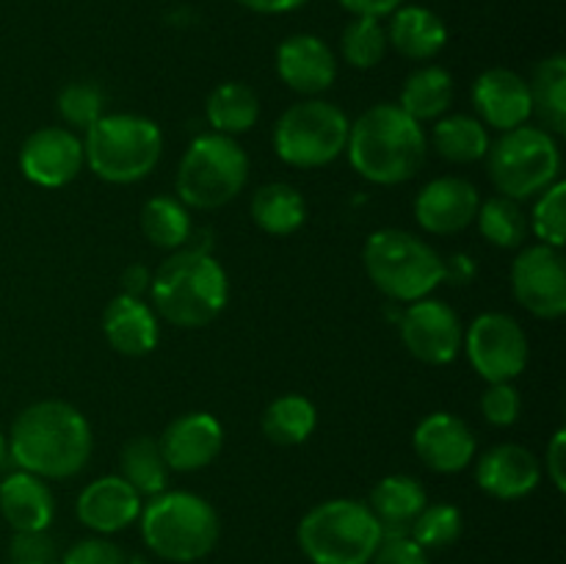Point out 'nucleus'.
Listing matches in <instances>:
<instances>
[{
	"instance_id": "473e14b6",
	"label": "nucleus",
	"mask_w": 566,
	"mask_h": 564,
	"mask_svg": "<svg viewBox=\"0 0 566 564\" xmlns=\"http://www.w3.org/2000/svg\"><path fill=\"white\" fill-rule=\"evenodd\" d=\"M191 210L180 202L177 197H153L144 202L142 208V232L153 247L166 249V252H177L191 238Z\"/></svg>"
},
{
	"instance_id": "2eb2a0df",
	"label": "nucleus",
	"mask_w": 566,
	"mask_h": 564,
	"mask_svg": "<svg viewBox=\"0 0 566 564\" xmlns=\"http://www.w3.org/2000/svg\"><path fill=\"white\" fill-rule=\"evenodd\" d=\"M481 194L464 177H434L415 197V219L431 236H457L479 216Z\"/></svg>"
},
{
	"instance_id": "cd10ccee",
	"label": "nucleus",
	"mask_w": 566,
	"mask_h": 564,
	"mask_svg": "<svg viewBox=\"0 0 566 564\" xmlns=\"http://www.w3.org/2000/svg\"><path fill=\"white\" fill-rule=\"evenodd\" d=\"M205 116L213 133L235 138L252 130L254 122L260 119V97L249 83L227 81L208 94Z\"/></svg>"
},
{
	"instance_id": "39448f33",
	"label": "nucleus",
	"mask_w": 566,
	"mask_h": 564,
	"mask_svg": "<svg viewBox=\"0 0 566 564\" xmlns=\"http://www.w3.org/2000/svg\"><path fill=\"white\" fill-rule=\"evenodd\" d=\"M86 166L105 182L130 186L155 171L164 155L158 122L142 114H103L83 130Z\"/></svg>"
},
{
	"instance_id": "a211bd4d",
	"label": "nucleus",
	"mask_w": 566,
	"mask_h": 564,
	"mask_svg": "<svg viewBox=\"0 0 566 564\" xmlns=\"http://www.w3.org/2000/svg\"><path fill=\"white\" fill-rule=\"evenodd\" d=\"M276 75L291 92L318 97L337 81V59L324 39L293 33L276 48Z\"/></svg>"
},
{
	"instance_id": "2f4dec72",
	"label": "nucleus",
	"mask_w": 566,
	"mask_h": 564,
	"mask_svg": "<svg viewBox=\"0 0 566 564\" xmlns=\"http://www.w3.org/2000/svg\"><path fill=\"white\" fill-rule=\"evenodd\" d=\"M119 476L138 492L142 498H153L166 490L169 468L160 453L158 437L138 435L125 442L119 453Z\"/></svg>"
},
{
	"instance_id": "393cba45",
	"label": "nucleus",
	"mask_w": 566,
	"mask_h": 564,
	"mask_svg": "<svg viewBox=\"0 0 566 564\" xmlns=\"http://www.w3.org/2000/svg\"><path fill=\"white\" fill-rule=\"evenodd\" d=\"M426 503H429L426 487L415 476L407 473L385 476L370 490L368 498V509L379 520L385 534H409V529H412L418 514L426 509Z\"/></svg>"
},
{
	"instance_id": "49530a36",
	"label": "nucleus",
	"mask_w": 566,
	"mask_h": 564,
	"mask_svg": "<svg viewBox=\"0 0 566 564\" xmlns=\"http://www.w3.org/2000/svg\"><path fill=\"white\" fill-rule=\"evenodd\" d=\"M149 285H153V271L147 265L133 263L122 274V293H127V296L144 299V293H149Z\"/></svg>"
},
{
	"instance_id": "dca6fc26",
	"label": "nucleus",
	"mask_w": 566,
	"mask_h": 564,
	"mask_svg": "<svg viewBox=\"0 0 566 564\" xmlns=\"http://www.w3.org/2000/svg\"><path fill=\"white\" fill-rule=\"evenodd\" d=\"M166 468L175 473H193L219 459L224 448V426L210 412L177 415L158 437Z\"/></svg>"
},
{
	"instance_id": "f3484780",
	"label": "nucleus",
	"mask_w": 566,
	"mask_h": 564,
	"mask_svg": "<svg viewBox=\"0 0 566 564\" xmlns=\"http://www.w3.org/2000/svg\"><path fill=\"white\" fill-rule=\"evenodd\" d=\"M470 97H473L475 116L484 122V127H495L497 133L525 125L534 116L528 81L509 66H492L481 72Z\"/></svg>"
},
{
	"instance_id": "0eeeda50",
	"label": "nucleus",
	"mask_w": 566,
	"mask_h": 564,
	"mask_svg": "<svg viewBox=\"0 0 566 564\" xmlns=\"http://www.w3.org/2000/svg\"><path fill=\"white\" fill-rule=\"evenodd\" d=\"M296 540L313 564H368L385 531L365 501L332 498L304 514Z\"/></svg>"
},
{
	"instance_id": "c03bdc74",
	"label": "nucleus",
	"mask_w": 566,
	"mask_h": 564,
	"mask_svg": "<svg viewBox=\"0 0 566 564\" xmlns=\"http://www.w3.org/2000/svg\"><path fill=\"white\" fill-rule=\"evenodd\" d=\"M348 14L354 17H390L398 6H403V0H337Z\"/></svg>"
},
{
	"instance_id": "412c9836",
	"label": "nucleus",
	"mask_w": 566,
	"mask_h": 564,
	"mask_svg": "<svg viewBox=\"0 0 566 564\" xmlns=\"http://www.w3.org/2000/svg\"><path fill=\"white\" fill-rule=\"evenodd\" d=\"M542 481V462L520 442H501L481 453L475 464V484L497 501H520Z\"/></svg>"
},
{
	"instance_id": "4be33fe9",
	"label": "nucleus",
	"mask_w": 566,
	"mask_h": 564,
	"mask_svg": "<svg viewBox=\"0 0 566 564\" xmlns=\"http://www.w3.org/2000/svg\"><path fill=\"white\" fill-rule=\"evenodd\" d=\"M103 335L116 354L125 357H147L160 341L158 313L147 299L119 293L108 302L103 313Z\"/></svg>"
},
{
	"instance_id": "c756f323",
	"label": "nucleus",
	"mask_w": 566,
	"mask_h": 564,
	"mask_svg": "<svg viewBox=\"0 0 566 564\" xmlns=\"http://www.w3.org/2000/svg\"><path fill=\"white\" fill-rule=\"evenodd\" d=\"M260 426L274 446H302L318 426V409L302 393H285L265 407Z\"/></svg>"
},
{
	"instance_id": "5701e85b",
	"label": "nucleus",
	"mask_w": 566,
	"mask_h": 564,
	"mask_svg": "<svg viewBox=\"0 0 566 564\" xmlns=\"http://www.w3.org/2000/svg\"><path fill=\"white\" fill-rule=\"evenodd\" d=\"M0 514L14 531H48L55 518V498L48 481L14 470L0 481Z\"/></svg>"
},
{
	"instance_id": "a18cd8bd",
	"label": "nucleus",
	"mask_w": 566,
	"mask_h": 564,
	"mask_svg": "<svg viewBox=\"0 0 566 564\" xmlns=\"http://www.w3.org/2000/svg\"><path fill=\"white\" fill-rule=\"evenodd\" d=\"M475 276V263L470 254L457 252L448 260H442V282H453V285H468Z\"/></svg>"
},
{
	"instance_id": "3c124183",
	"label": "nucleus",
	"mask_w": 566,
	"mask_h": 564,
	"mask_svg": "<svg viewBox=\"0 0 566 564\" xmlns=\"http://www.w3.org/2000/svg\"><path fill=\"white\" fill-rule=\"evenodd\" d=\"M125 564H149V562H147V558H138L136 556V558H130V562H125Z\"/></svg>"
},
{
	"instance_id": "9b49d317",
	"label": "nucleus",
	"mask_w": 566,
	"mask_h": 564,
	"mask_svg": "<svg viewBox=\"0 0 566 564\" xmlns=\"http://www.w3.org/2000/svg\"><path fill=\"white\" fill-rule=\"evenodd\" d=\"M462 348L475 374L490 382H512L528 365V337L517 318L506 313H481L464 330Z\"/></svg>"
},
{
	"instance_id": "72a5a7b5",
	"label": "nucleus",
	"mask_w": 566,
	"mask_h": 564,
	"mask_svg": "<svg viewBox=\"0 0 566 564\" xmlns=\"http://www.w3.org/2000/svg\"><path fill=\"white\" fill-rule=\"evenodd\" d=\"M475 221H479L481 238L497 249H520L531 232L528 216L523 213L517 199H509L503 194L481 199Z\"/></svg>"
},
{
	"instance_id": "f704fd0d",
	"label": "nucleus",
	"mask_w": 566,
	"mask_h": 564,
	"mask_svg": "<svg viewBox=\"0 0 566 564\" xmlns=\"http://www.w3.org/2000/svg\"><path fill=\"white\" fill-rule=\"evenodd\" d=\"M387 48V28L376 17H354L340 36V53L348 66L354 70H374L385 61Z\"/></svg>"
},
{
	"instance_id": "ddd939ff",
	"label": "nucleus",
	"mask_w": 566,
	"mask_h": 564,
	"mask_svg": "<svg viewBox=\"0 0 566 564\" xmlns=\"http://www.w3.org/2000/svg\"><path fill=\"white\" fill-rule=\"evenodd\" d=\"M398 330L407 352L426 365H448L462 352V318L442 299L426 296L407 304Z\"/></svg>"
},
{
	"instance_id": "37998d69",
	"label": "nucleus",
	"mask_w": 566,
	"mask_h": 564,
	"mask_svg": "<svg viewBox=\"0 0 566 564\" xmlns=\"http://www.w3.org/2000/svg\"><path fill=\"white\" fill-rule=\"evenodd\" d=\"M545 473L558 492H566V431L558 429L545 451Z\"/></svg>"
},
{
	"instance_id": "a19ab883",
	"label": "nucleus",
	"mask_w": 566,
	"mask_h": 564,
	"mask_svg": "<svg viewBox=\"0 0 566 564\" xmlns=\"http://www.w3.org/2000/svg\"><path fill=\"white\" fill-rule=\"evenodd\" d=\"M368 564H429V553L409 534H385Z\"/></svg>"
},
{
	"instance_id": "a878e982",
	"label": "nucleus",
	"mask_w": 566,
	"mask_h": 564,
	"mask_svg": "<svg viewBox=\"0 0 566 564\" xmlns=\"http://www.w3.org/2000/svg\"><path fill=\"white\" fill-rule=\"evenodd\" d=\"M252 219L263 232L276 238L293 236L307 221V202L291 182H265L252 194Z\"/></svg>"
},
{
	"instance_id": "bb28decb",
	"label": "nucleus",
	"mask_w": 566,
	"mask_h": 564,
	"mask_svg": "<svg viewBox=\"0 0 566 564\" xmlns=\"http://www.w3.org/2000/svg\"><path fill=\"white\" fill-rule=\"evenodd\" d=\"M531 111L539 116V127L553 136L566 133V55L556 53L534 66L528 81Z\"/></svg>"
},
{
	"instance_id": "f8f14e48",
	"label": "nucleus",
	"mask_w": 566,
	"mask_h": 564,
	"mask_svg": "<svg viewBox=\"0 0 566 564\" xmlns=\"http://www.w3.org/2000/svg\"><path fill=\"white\" fill-rule=\"evenodd\" d=\"M512 293L531 315L556 321L566 313V263L547 243L523 247L512 263Z\"/></svg>"
},
{
	"instance_id": "f03ea898",
	"label": "nucleus",
	"mask_w": 566,
	"mask_h": 564,
	"mask_svg": "<svg viewBox=\"0 0 566 564\" xmlns=\"http://www.w3.org/2000/svg\"><path fill=\"white\" fill-rule=\"evenodd\" d=\"M346 153L363 180L401 186L423 169L429 136L398 103H376L352 122Z\"/></svg>"
},
{
	"instance_id": "7ed1b4c3",
	"label": "nucleus",
	"mask_w": 566,
	"mask_h": 564,
	"mask_svg": "<svg viewBox=\"0 0 566 564\" xmlns=\"http://www.w3.org/2000/svg\"><path fill=\"white\" fill-rule=\"evenodd\" d=\"M230 299V276L213 252L182 247L171 252L149 285V304L158 318L180 330H202L213 324Z\"/></svg>"
},
{
	"instance_id": "4c0bfd02",
	"label": "nucleus",
	"mask_w": 566,
	"mask_h": 564,
	"mask_svg": "<svg viewBox=\"0 0 566 564\" xmlns=\"http://www.w3.org/2000/svg\"><path fill=\"white\" fill-rule=\"evenodd\" d=\"M528 227L539 243L562 249L566 243V182L556 180L536 197Z\"/></svg>"
},
{
	"instance_id": "c9c22d12",
	"label": "nucleus",
	"mask_w": 566,
	"mask_h": 564,
	"mask_svg": "<svg viewBox=\"0 0 566 564\" xmlns=\"http://www.w3.org/2000/svg\"><path fill=\"white\" fill-rule=\"evenodd\" d=\"M464 520L459 506L453 503H426L423 512L418 514V520L409 529V536L423 547L426 553L429 551H442V547H451L453 542L462 536Z\"/></svg>"
},
{
	"instance_id": "6ab92c4d",
	"label": "nucleus",
	"mask_w": 566,
	"mask_h": 564,
	"mask_svg": "<svg viewBox=\"0 0 566 564\" xmlns=\"http://www.w3.org/2000/svg\"><path fill=\"white\" fill-rule=\"evenodd\" d=\"M412 448L434 473H459L475 459V435L451 412H431L415 426Z\"/></svg>"
},
{
	"instance_id": "4468645a",
	"label": "nucleus",
	"mask_w": 566,
	"mask_h": 564,
	"mask_svg": "<svg viewBox=\"0 0 566 564\" xmlns=\"http://www.w3.org/2000/svg\"><path fill=\"white\" fill-rule=\"evenodd\" d=\"M86 166L83 138L70 127H39L22 142L20 171L42 188H61Z\"/></svg>"
},
{
	"instance_id": "8fccbe9b",
	"label": "nucleus",
	"mask_w": 566,
	"mask_h": 564,
	"mask_svg": "<svg viewBox=\"0 0 566 564\" xmlns=\"http://www.w3.org/2000/svg\"><path fill=\"white\" fill-rule=\"evenodd\" d=\"M6 457H9V446H6V437L3 431H0V464L6 462Z\"/></svg>"
},
{
	"instance_id": "58836bf2",
	"label": "nucleus",
	"mask_w": 566,
	"mask_h": 564,
	"mask_svg": "<svg viewBox=\"0 0 566 564\" xmlns=\"http://www.w3.org/2000/svg\"><path fill=\"white\" fill-rule=\"evenodd\" d=\"M520 409H523V401H520V390L512 385V382H490L481 396V415H484L486 424L492 426H514L520 418Z\"/></svg>"
},
{
	"instance_id": "e433bc0d",
	"label": "nucleus",
	"mask_w": 566,
	"mask_h": 564,
	"mask_svg": "<svg viewBox=\"0 0 566 564\" xmlns=\"http://www.w3.org/2000/svg\"><path fill=\"white\" fill-rule=\"evenodd\" d=\"M55 108L70 130H88L105 114V92L92 81L66 83L59 92Z\"/></svg>"
},
{
	"instance_id": "20e7f679",
	"label": "nucleus",
	"mask_w": 566,
	"mask_h": 564,
	"mask_svg": "<svg viewBox=\"0 0 566 564\" xmlns=\"http://www.w3.org/2000/svg\"><path fill=\"white\" fill-rule=\"evenodd\" d=\"M142 540L155 556L191 564L208 556L221 534L213 503L188 490H164L147 498L138 514Z\"/></svg>"
},
{
	"instance_id": "aec40b11",
	"label": "nucleus",
	"mask_w": 566,
	"mask_h": 564,
	"mask_svg": "<svg viewBox=\"0 0 566 564\" xmlns=\"http://www.w3.org/2000/svg\"><path fill=\"white\" fill-rule=\"evenodd\" d=\"M142 506L144 498L116 473L88 481L81 490V495H77L75 514L81 525H86L88 531L108 536L138 523Z\"/></svg>"
},
{
	"instance_id": "c85d7f7f",
	"label": "nucleus",
	"mask_w": 566,
	"mask_h": 564,
	"mask_svg": "<svg viewBox=\"0 0 566 564\" xmlns=\"http://www.w3.org/2000/svg\"><path fill=\"white\" fill-rule=\"evenodd\" d=\"M453 103V77L451 72L442 70V66L429 64L415 70L412 75L403 81L401 97L398 105L407 111L412 119L423 122H437L440 116L448 114Z\"/></svg>"
},
{
	"instance_id": "ea45409f",
	"label": "nucleus",
	"mask_w": 566,
	"mask_h": 564,
	"mask_svg": "<svg viewBox=\"0 0 566 564\" xmlns=\"http://www.w3.org/2000/svg\"><path fill=\"white\" fill-rule=\"evenodd\" d=\"M61 564H125V553L108 536H86L72 542L61 556Z\"/></svg>"
},
{
	"instance_id": "b1692460",
	"label": "nucleus",
	"mask_w": 566,
	"mask_h": 564,
	"mask_svg": "<svg viewBox=\"0 0 566 564\" xmlns=\"http://www.w3.org/2000/svg\"><path fill=\"white\" fill-rule=\"evenodd\" d=\"M387 42L409 61H429L448 44V28L440 14L426 6H398L390 14Z\"/></svg>"
},
{
	"instance_id": "6e6552de",
	"label": "nucleus",
	"mask_w": 566,
	"mask_h": 564,
	"mask_svg": "<svg viewBox=\"0 0 566 564\" xmlns=\"http://www.w3.org/2000/svg\"><path fill=\"white\" fill-rule=\"evenodd\" d=\"M249 180V155L232 136L202 133L188 144L177 164V199L188 210H216L243 191Z\"/></svg>"
},
{
	"instance_id": "9d476101",
	"label": "nucleus",
	"mask_w": 566,
	"mask_h": 564,
	"mask_svg": "<svg viewBox=\"0 0 566 564\" xmlns=\"http://www.w3.org/2000/svg\"><path fill=\"white\" fill-rule=\"evenodd\" d=\"M352 119L340 105L307 97L285 108L276 119L271 142L282 164L293 169H321L346 153Z\"/></svg>"
},
{
	"instance_id": "de8ad7c7",
	"label": "nucleus",
	"mask_w": 566,
	"mask_h": 564,
	"mask_svg": "<svg viewBox=\"0 0 566 564\" xmlns=\"http://www.w3.org/2000/svg\"><path fill=\"white\" fill-rule=\"evenodd\" d=\"M238 3L254 14H287V11L302 9L307 0H238Z\"/></svg>"
},
{
	"instance_id": "79ce46f5",
	"label": "nucleus",
	"mask_w": 566,
	"mask_h": 564,
	"mask_svg": "<svg viewBox=\"0 0 566 564\" xmlns=\"http://www.w3.org/2000/svg\"><path fill=\"white\" fill-rule=\"evenodd\" d=\"M11 558H48L59 562L55 542L50 540L48 531H14V540L9 545Z\"/></svg>"
},
{
	"instance_id": "1a4fd4ad",
	"label": "nucleus",
	"mask_w": 566,
	"mask_h": 564,
	"mask_svg": "<svg viewBox=\"0 0 566 564\" xmlns=\"http://www.w3.org/2000/svg\"><path fill=\"white\" fill-rule=\"evenodd\" d=\"M484 158L497 194L517 202L539 197L547 186L562 180V149L556 136L528 122L490 142Z\"/></svg>"
},
{
	"instance_id": "7c9ffc66",
	"label": "nucleus",
	"mask_w": 566,
	"mask_h": 564,
	"mask_svg": "<svg viewBox=\"0 0 566 564\" xmlns=\"http://www.w3.org/2000/svg\"><path fill=\"white\" fill-rule=\"evenodd\" d=\"M431 144H434L437 155L451 164H475L490 149V133L479 116L448 114L434 122Z\"/></svg>"
},
{
	"instance_id": "f257e3e1",
	"label": "nucleus",
	"mask_w": 566,
	"mask_h": 564,
	"mask_svg": "<svg viewBox=\"0 0 566 564\" xmlns=\"http://www.w3.org/2000/svg\"><path fill=\"white\" fill-rule=\"evenodd\" d=\"M6 446L17 470H28L44 481H61L86 468L94 437L81 409L59 398H44L17 415Z\"/></svg>"
},
{
	"instance_id": "423d86ee",
	"label": "nucleus",
	"mask_w": 566,
	"mask_h": 564,
	"mask_svg": "<svg viewBox=\"0 0 566 564\" xmlns=\"http://www.w3.org/2000/svg\"><path fill=\"white\" fill-rule=\"evenodd\" d=\"M363 265L376 291L392 302L412 304L442 285L440 252L415 232L398 227L370 232L363 247Z\"/></svg>"
},
{
	"instance_id": "09e8293b",
	"label": "nucleus",
	"mask_w": 566,
	"mask_h": 564,
	"mask_svg": "<svg viewBox=\"0 0 566 564\" xmlns=\"http://www.w3.org/2000/svg\"><path fill=\"white\" fill-rule=\"evenodd\" d=\"M11 564H59V562H48V558H11Z\"/></svg>"
}]
</instances>
